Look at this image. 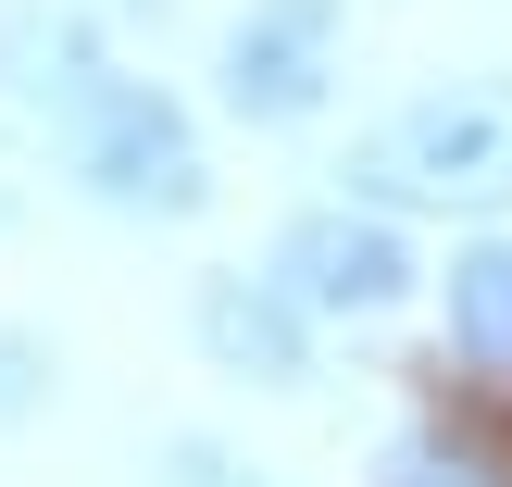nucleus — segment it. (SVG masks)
Segmentation results:
<instances>
[{
  "label": "nucleus",
  "mask_w": 512,
  "mask_h": 487,
  "mask_svg": "<svg viewBox=\"0 0 512 487\" xmlns=\"http://www.w3.org/2000/svg\"><path fill=\"white\" fill-rule=\"evenodd\" d=\"M350 188L388 200V213H500L512 200V75L413 88L363 150H350Z\"/></svg>",
  "instance_id": "obj_1"
},
{
  "label": "nucleus",
  "mask_w": 512,
  "mask_h": 487,
  "mask_svg": "<svg viewBox=\"0 0 512 487\" xmlns=\"http://www.w3.org/2000/svg\"><path fill=\"white\" fill-rule=\"evenodd\" d=\"M63 150H75V188L100 213H138V225H188L213 200V163H200V125L175 113L150 75H100L88 100L63 113Z\"/></svg>",
  "instance_id": "obj_2"
},
{
  "label": "nucleus",
  "mask_w": 512,
  "mask_h": 487,
  "mask_svg": "<svg viewBox=\"0 0 512 487\" xmlns=\"http://www.w3.org/2000/svg\"><path fill=\"white\" fill-rule=\"evenodd\" d=\"M275 288L313 325H375L413 300V238L388 225V200H325L275 238Z\"/></svg>",
  "instance_id": "obj_3"
},
{
  "label": "nucleus",
  "mask_w": 512,
  "mask_h": 487,
  "mask_svg": "<svg viewBox=\"0 0 512 487\" xmlns=\"http://www.w3.org/2000/svg\"><path fill=\"white\" fill-rule=\"evenodd\" d=\"M338 25H350V0H250L213 50L225 113L238 125H313L325 88H338Z\"/></svg>",
  "instance_id": "obj_4"
},
{
  "label": "nucleus",
  "mask_w": 512,
  "mask_h": 487,
  "mask_svg": "<svg viewBox=\"0 0 512 487\" xmlns=\"http://www.w3.org/2000/svg\"><path fill=\"white\" fill-rule=\"evenodd\" d=\"M200 350L250 388H300L313 375V313H300L275 275H213L200 288Z\"/></svg>",
  "instance_id": "obj_5"
},
{
  "label": "nucleus",
  "mask_w": 512,
  "mask_h": 487,
  "mask_svg": "<svg viewBox=\"0 0 512 487\" xmlns=\"http://www.w3.org/2000/svg\"><path fill=\"white\" fill-rule=\"evenodd\" d=\"M100 75H113V63H100V38H88L75 13H50V0H13V13H0V88H13L25 113L63 125Z\"/></svg>",
  "instance_id": "obj_6"
},
{
  "label": "nucleus",
  "mask_w": 512,
  "mask_h": 487,
  "mask_svg": "<svg viewBox=\"0 0 512 487\" xmlns=\"http://www.w3.org/2000/svg\"><path fill=\"white\" fill-rule=\"evenodd\" d=\"M450 350H463L488 388H512V238L450 250Z\"/></svg>",
  "instance_id": "obj_7"
},
{
  "label": "nucleus",
  "mask_w": 512,
  "mask_h": 487,
  "mask_svg": "<svg viewBox=\"0 0 512 487\" xmlns=\"http://www.w3.org/2000/svg\"><path fill=\"white\" fill-rule=\"evenodd\" d=\"M388 487H512V475H488L463 438H400L388 450Z\"/></svg>",
  "instance_id": "obj_8"
},
{
  "label": "nucleus",
  "mask_w": 512,
  "mask_h": 487,
  "mask_svg": "<svg viewBox=\"0 0 512 487\" xmlns=\"http://www.w3.org/2000/svg\"><path fill=\"white\" fill-rule=\"evenodd\" d=\"M50 400V338H25V325H0V425H25Z\"/></svg>",
  "instance_id": "obj_9"
},
{
  "label": "nucleus",
  "mask_w": 512,
  "mask_h": 487,
  "mask_svg": "<svg viewBox=\"0 0 512 487\" xmlns=\"http://www.w3.org/2000/svg\"><path fill=\"white\" fill-rule=\"evenodd\" d=\"M163 487H263V475H238L213 438H175V450H163Z\"/></svg>",
  "instance_id": "obj_10"
}]
</instances>
